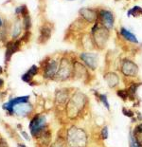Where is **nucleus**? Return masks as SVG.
Here are the masks:
<instances>
[{"label":"nucleus","mask_w":142,"mask_h":147,"mask_svg":"<svg viewBox=\"0 0 142 147\" xmlns=\"http://www.w3.org/2000/svg\"><path fill=\"white\" fill-rule=\"evenodd\" d=\"M21 30H22V27H21V21L17 19L14 22L13 25H12V29L11 32V35L13 39H16L17 37L21 34Z\"/></svg>","instance_id":"b1692460"},{"label":"nucleus","mask_w":142,"mask_h":147,"mask_svg":"<svg viewBox=\"0 0 142 147\" xmlns=\"http://www.w3.org/2000/svg\"><path fill=\"white\" fill-rule=\"evenodd\" d=\"M36 140H38V145H39V147H49L50 144L52 143V133L50 128L46 130Z\"/></svg>","instance_id":"6ab92c4d"},{"label":"nucleus","mask_w":142,"mask_h":147,"mask_svg":"<svg viewBox=\"0 0 142 147\" xmlns=\"http://www.w3.org/2000/svg\"><path fill=\"white\" fill-rule=\"evenodd\" d=\"M65 139L68 147H90L91 139L85 128L75 123L65 127Z\"/></svg>","instance_id":"f03ea898"},{"label":"nucleus","mask_w":142,"mask_h":147,"mask_svg":"<svg viewBox=\"0 0 142 147\" xmlns=\"http://www.w3.org/2000/svg\"><path fill=\"white\" fill-rule=\"evenodd\" d=\"M116 94L119 99H121L123 102L128 101V92L126 88H118L116 90Z\"/></svg>","instance_id":"a878e982"},{"label":"nucleus","mask_w":142,"mask_h":147,"mask_svg":"<svg viewBox=\"0 0 142 147\" xmlns=\"http://www.w3.org/2000/svg\"><path fill=\"white\" fill-rule=\"evenodd\" d=\"M109 138V129L107 125H103L99 131V140L100 142H104Z\"/></svg>","instance_id":"393cba45"},{"label":"nucleus","mask_w":142,"mask_h":147,"mask_svg":"<svg viewBox=\"0 0 142 147\" xmlns=\"http://www.w3.org/2000/svg\"><path fill=\"white\" fill-rule=\"evenodd\" d=\"M3 99V95H2V93H0V101Z\"/></svg>","instance_id":"ea45409f"},{"label":"nucleus","mask_w":142,"mask_h":147,"mask_svg":"<svg viewBox=\"0 0 142 147\" xmlns=\"http://www.w3.org/2000/svg\"><path fill=\"white\" fill-rule=\"evenodd\" d=\"M79 13H80L81 17L83 18V20L89 22V23L96 21L98 19V14H99L97 12V11L93 10V9H88V8L81 9Z\"/></svg>","instance_id":"a211bd4d"},{"label":"nucleus","mask_w":142,"mask_h":147,"mask_svg":"<svg viewBox=\"0 0 142 147\" xmlns=\"http://www.w3.org/2000/svg\"><path fill=\"white\" fill-rule=\"evenodd\" d=\"M49 147H68L65 139V128H62L60 132H58L56 139L54 142H52Z\"/></svg>","instance_id":"aec40b11"},{"label":"nucleus","mask_w":142,"mask_h":147,"mask_svg":"<svg viewBox=\"0 0 142 147\" xmlns=\"http://www.w3.org/2000/svg\"><path fill=\"white\" fill-rule=\"evenodd\" d=\"M30 35H31V33L30 30H28V32H25V33L23 34V36L21 37V41L22 42H25V43H27L28 42V40H30Z\"/></svg>","instance_id":"473e14b6"},{"label":"nucleus","mask_w":142,"mask_h":147,"mask_svg":"<svg viewBox=\"0 0 142 147\" xmlns=\"http://www.w3.org/2000/svg\"><path fill=\"white\" fill-rule=\"evenodd\" d=\"M21 39H17L15 41H8L6 44V51H5V63H9L11 56L20 51Z\"/></svg>","instance_id":"4468645a"},{"label":"nucleus","mask_w":142,"mask_h":147,"mask_svg":"<svg viewBox=\"0 0 142 147\" xmlns=\"http://www.w3.org/2000/svg\"><path fill=\"white\" fill-rule=\"evenodd\" d=\"M60 59L46 57L41 64L43 71V77L46 80H54L59 67Z\"/></svg>","instance_id":"1a4fd4ad"},{"label":"nucleus","mask_w":142,"mask_h":147,"mask_svg":"<svg viewBox=\"0 0 142 147\" xmlns=\"http://www.w3.org/2000/svg\"><path fill=\"white\" fill-rule=\"evenodd\" d=\"M3 26V22H2V20H1V18H0V28H1Z\"/></svg>","instance_id":"58836bf2"},{"label":"nucleus","mask_w":142,"mask_h":147,"mask_svg":"<svg viewBox=\"0 0 142 147\" xmlns=\"http://www.w3.org/2000/svg\"><path fill=\"white\" fill-rule=\"evenodd\" d=\"M0 147H9V144H8V142H6V140L3 139L1 137H0Z\"/></svg>","instance_id":"72a5a7b5"},{"label":"nucleus","mask_w":142,"mask_h":147,"mask_svg":"<svg viewBox=\"0 0 142 147\" xmlns=\"http://www.w3.org/2000/svg\"><path fill=\"white\" fill-rule=\"evenodd\" d=\"M69 1H73V0H69Z\"/></svg>","instance_id":"a19ab883"},{"label":"nucleus","mask_w":142,"mask_h":147,"mask_svg":"<svg viewBox=\"0 0 142 147\" xmlns=\"http://www.w3.org/2000/svg\"><path fill=\"white\" fill-rule=\"evenodd\" d=\"M21 135L25 138V140H30V136H28V134H27L26 131H21Z\"/></svg>","instance_id":"c9c22d12"},{"label":"nucleus","mask_w":142,"mask_h":147,"mask_svg":"<svg viewBox=\"0 0 142 147\" xmlns=\"http://www.w3.org/2000/svg\"><path fill=\"white\" fill-rule=\"evenodd\" d=\"M33 112V105L28 102H22L16 105L12 109V115H16L20 118H26Z\"/></svg>","instance_id":"f8f14e48"},{"label":"nucleus","mask_w":142,"mask_h":147,"mask_svg":"<svg viewBox=\"0 0 142 147\" xmlns=\"http://www.w3.org/2000/svg\"><path fill=\"white\" fill-rule=\"evenodd\" d=\"M3 73V67L0 65V74H2Z\"/></svg>","instance_id":"4c0bfd02"},{"label":"nucleus","mask_w":142,"mask_h":147,"mask_svg":"<svg viewBox=\"0 0 142 147\" xmlns=\"http://www.w3.org/2000/svg\"><path fill=\"white\" fill-rule=\"evenodd\" d=\"M119 73L121 74L125 87L133 82L139 81V67L134 61L129 58H124L119 64Z\"/></svg>","instance_id":"7ed1b4c3"},{"label":"nucleus","mask_w":142,"mask_h":147,"mask_svg":"<svg viewBox=\"0 0 142 147\" xmlns=\"http://www.w3.org/2000/svg\"><path fill=\"white\" fill-rule=\"evenodd\" d=\"M129 147H142L139 143L137 142L133 134V131H132V128L129 132Z\"/></svg>","instance_id":"cd10ccee"},{"label":"nucleus","mask_w":142,"mask_h":147,"mask_svg":"<svg viewBox=\"0 0 142 147\" xmlns=\"http://www.w3.org/2000/svg\"><path fill=\"white\" fill-rule=\"evenodd\" d=\"M80 59L91 71H95L99 67V56L93 52H81Z\"/></svg>","instance_id":"9d476101"},{"label":"nucleus","mask_w":142,"mask_h":147,"mask_svg":"<svg viewBox=\"0 0 142 147\" xmlns=\"http://www.w3.org/2000/svg\"><path fill=\"white\" fill-rule=\"evenodd\" d=\"M141 13H142V9L140 7H137V6H135V7L131 9V10L128 11V16H130L131 14H133V16L137 17L139 14H141Z\"/></svg>","instance_id":"c756f323"},{"label":"nucleus","mask_w":142,"mask_h":147,"mask_svg":"<svg viewBox=\"0 0 142 147\" xmlns=\"http://www.w3.org/2000/svg\"><path fill=\"white\" fill-rule=\"evenodd\" d=\"M132 131L134 134H142V121L139 123L135 124V125L132 128Z\"/></svg>","instance_id":"2f4dec72"},{"label":"nucleus","mask_w":142,"mask_h":147,"mask_svg":"<svg viewBox=\"0 0 142 147\" xmlns=\"http://www.w3.org/2000/svg\"><path fill=\"white\" fill-rule=\"evenodd\" d=\"M52 34V26L49 23L43 24V26L40 28V35L38 38L39 44H46L50 39Z\"/></svg>","instance_id":"dca6fc26"},{"label":"nucleus","mask_w":142,"mask_h":147,"mask_svg":"<svg viewBox=\"0 0 142 147\" xmlns=\"http://www.w3.org/2000/svg\"><path fill=\"white\" fill-rule=\"evenodd\" d=\"M73 61L74 59L67 55H64L60 58L59 67L55 79L57 82H66L73 77Z\"/></svg>","instance_id":"20e7f679"},{"label":"nucleus","mask_w":142,"mask_h":147,"mask_svg":"<svg viewBox=\"0 0 142 147\" xmlns=\"http://www.w3.org/2000/svg\"><path fill=\"white\" fill-rule=\"evenodd\" d=\"M75 90L76 88L74 87H62L56 89L54 94V107L59 113L64 114L65 106Z\"/></svg>","instance_id":"39448f33"},{"label":"nucleus","mask_w":142,"mask_h":147,"mask_svg":"<svg viewBox=\"0 0 142 147\" xmlns=\"http://www.w3.org/2000/svg\"><path fill=\"white\" fill-rule=\"evenodd\" d=\"M49 128L46 117L44 114H36L30 123V131L34 139H38L42 134Z\"/></svg>","instance_id":"6e6552de"},{"label":"nucleus","mask_w":142,"mask_h":147,"mask_svg":"<svg viewBox=\"0 0 142 147\" xmlns=\"http://www.w3.org/2000/svg\"><path fill=\"white\" fill-rule=\"evenodd\" d=\"M28 101H30V96L16 97V98H13V99H11V101L5 102V104L3 105V109L12 115V109H13L15 105L18 104H22V102H28Z\"/></svg>","instance_id":"2eb2a0df"},{"label":"nucleus","mask_w":142,"mask_h":147,"mask_svg":"<svg viewBox=\"0 0 142 147\" xmlns=\"http://www.w3.org/2000/svg\"><path fill=\"white\" fill-rule=\"evenodd\" d=\"M81 1H84V0H81Z\"/></svg>","instance_id":"79ce46f5"},{"label":"nucleus","mask_w":142,"mask_h":147,"mask_svg":"<svg viewBox=\"0 0 142 147\" xmlns=\"http://www.w3.org/2000/svg\"><path fill=\"white\" fill-rule=\"evenodd\" d=\"M103 80L105 81L110 89H118L120 84L121 77L116 71H105L103 73Z\"/></svg>","instance_id":"9b49d317"},{"label":"nucleus","mask_w":142,"mask_h":147,"mask_svg":"<svg viewBox=\"0 0 142 147\" xmlns=\"http://www.w3.org/2000/svg\"><path fill=\"white\" fill-rule=\"evenodd\" d=\"M98 17L100 18V24L106 29L111 30L114 27V22H115V18H114V14L111 11L107 10H100Z\"/></svg>","instance_id":"ddd939ff"},{"label":"nucleus","mask_w":142,"mask_h":147,"mask_svg":"<svg viewBox=\"0 0 142 147\" xmlns=\"http://www.w3.org/2000/svg\"><path fill=\"white\" fill-rule=\"evenodd\" d=\"M141 86H142L141 81H137V82L131 83L128 86L125 87L128 92V101L129 102H135L137 99H139V97L137 96V90Z\"/></svg>","instance_id":"f3484780"},{"label":"nucleus","mask_w":142,"mask_h":147,"mask_svg":"<svg viewBox=\"0 0 142 147\" xmlns=\"http://www.w3.org/2000/svg\"><path fill=\"white\" fill-rule=\"evenodd\" d=\"M15 14H17V15L20 14V15H22V17H25L30 13H28V10L27 6L26 5H21V6H19V7H17L16 9H15Z\"/></svg>","instance_id":"bb28decb"},{"label":"nucleus","mask_w":142,"mask_h":147,"mask_svg":"<svg viewBox=\"0 0 142 147\" xmlns=\"http://www.w3.org/2000/svg\"><path fill=\"white\" fill-rule=\"evenodd\" d=\"M121 112H122V114L125 116V117H128V118H130V119L134 118L135 116V111L132 110V109H130V108H127V107H122Z\"/></svg>","instance_id":"7c9ffc66"},{"label":"nucleus","mask_w":142,"mask_h":147,"mask_svg":"<svg viewBox=\"0 0 142 147\" xmlns=\"http://www.w3.org/2000/svg\"><path fill=\"white\" fill-rule=\"evenodd\" d=\"M4 84H5L4 83V80H3L2 78H0V89H1L3 86H4Z\"/></svg>","instance_id":"e433bc0d"},{"label":"nucleus","mask_w":142,"mask_h":147,"mask_svg":"<svg viewBox=\"0 0 142 147\" xmlns=\"http://www.w3.org/2000/svg\"><path fill=\"white\" fill-rule=\"evenodd\" d=\"M135 113L137 114V121H142V114L138 110H135Z\"/></svg>","instance_id":"f704fd0d"},{"label":"nucleus","mask_w":142,"mask_h":147,"mask_svg":"<svg viewBox=\"0 0 142 147\" xmlns=\"http://www.w3.org/2000/svg\"><path fill=\"white\" fill-rule=\"evenodd\" d=\"M90 112V99L84 92L77 89L73 92L65 108V118L70 123L83 120Z\"/></svg>","instance_id":"f257e3e1"},{"label":"nucleus","mask_w":142,"mask_h":147,"mask_svg":"<svg viewBox=\"0 0 142 147\" xmlns=\"http://www.w3.org/2000/svg\"><path fill=\"white\" fill-rule=\"evenodd\" d=\"M120 34H121V36L123 37V38H124L125 40H127V41H129L130 43L138 44V40H137V37H135L131 32H129V30L124 29V28H121L120 29Z\"/></svg>","instance_id":"5701e85b"},{"label":"nucleus","mask_w":142,"mask_h":147,"mask_svg":"<svg viewBox=\"0 0 142 147\" xmlns=\"http://www.w3.org/2000/svg\"><path fill=\"white\" fill-rule=\"evenodd\" d=\"M39 70H40V68L38 67L37 65H31L30 69H28L26 73H24L23 75H22L21 79L23 80L25 83L31 84L32 83V80H33L34 76L39 73Z\"/></svg>","instance_id":"412c9836"},{"label":"nucleus","mask_w":142,"mask_h":147,"mask_svg":"<svg viewBox=\"0 0 142 147\" xmlns=\"http://www.w3.org/2000/svg\"><path fill=\"white\" fill-rule=\"evenodd\" d=\"M91 37H92L95 48L98 49H103L109 38V30L97 22L92 29Z\"/></svg>","instance_id":"0eeeda50"},{"label":"nucleus","mask_w":142,"mask_h":147,"mask_svg":"<svg viewBox=\"0 0 142 147\" xmlns=\"http://www.w3.org/2000/svg\"><path fill=\"white\" fill-rule=\"evenodd\" d=\"M93 93H94V96H95V98H96V100L99 102H102V105L105 107L107 110H108L110 112V104H109V102H108V97H107L106 94H102V93H100L98 90H95L93 89L92 90Z\"/></svg>","instance_id":"4be33fe9"},{"label":"nucleus","mask_w":142,"mask_h":147,"mask_svg":"<svg viewBox=\"0 0 142 147\" xmlns=\"http://www.w3.org/2000/svg\"><path fill=\"white\" fill-rule=\"evenodd\" d=\"M72 80L80 81L84 84H90L94 80V75L89 68L81 62L73 61V77Z\"/></svg>","instance_id":"423d86ee"},{"label":"nucleus","mask_w":142,"mask_h":147,"mask_svg":"<svg viewBox=\"0 0 142 147\" xmlns=\"http://www.w3.org/2000/svg\"><path fill=\"white\" fill-rule=\"evenodd\" d=\"M23 26H24V29L26 32L30 30V29L31 28V19H30V14L23 17Z\"/></svg>","instance_id":"c85d7f7f"}]
</instances>
